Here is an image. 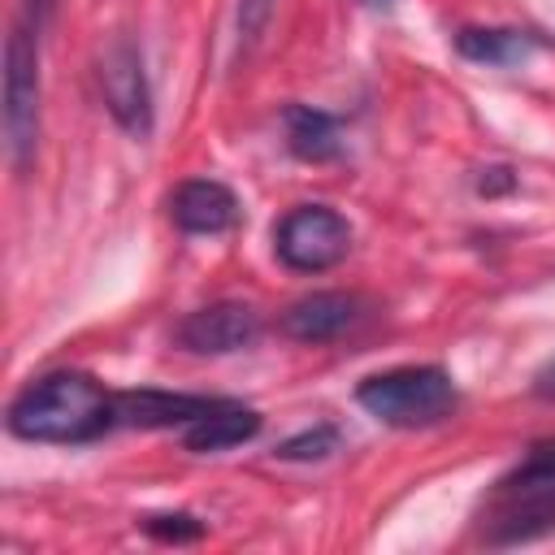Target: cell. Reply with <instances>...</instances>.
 <instances>
[{
    "label": "cell",
    "mask_w": 555,
    "mask_h": 555,
    "mask_svg": "<svg viewBox=\"0 0 555 555\" xmlns=\"http://www.w3.org/2000/svg\"><path fill=\"white\" fill-rule=\"evenodd\" d=\"M169 217L186 234H221L238 221V199L217 178H191L169 195Z\"/></svg>",
    "instance_id": "9"
},
{
    "label": "cell",
    "mask_w": 555,
    "mask_h": 555,
    "mask_svg": "<svg viewBox=\"0 0 555 555\" xmlns=\"http://www.w3.org/2000/svg\"><path fill=\"white\" fill-rule=\"evenodd\" d=\"M4 152L9 165L22 173L39 147V43L26 26H13L4 39Z\"/></svg>",
    "instance_id": "4"
},
{
    "label": "cell",
    "mask_w": 555,
    "mask_h": 555,
    "mask_svg": "<svg viewBox=\"0 0 555 555\" xmlns=\"http://www.w3.org/2000/svg\"><path fill=\"white\" fill-rule=\"evenodd\" d=\"M100 95L126 134L134 139L152 134V91H147V69H143V52L134 39L117 35L100 52Z\"/></svg>",
    "instance_id": "6"
},
{
    "label": "cell",
    "mask_w": 555,
    "mask_h": 555,
    "mask_svg": "<svg viewBox=\"0 0 555 555\" xmlns=\"http://www.w3.org/2000/svg\"><path fill=\"white\" fill-rule=\"evenodd\" d=\"M338 451V429L334 425H317L308 434H295L278 447V460H325Z\"/></svg>",
    "instance_id": "14"
},
{
    "label": "cell",
    "mask_w": 555,
    "mask_h": 555,
    "mask_svg": "<svg viewBox=\"0 0 555 555\" xmlns=\"http://www.w3.org/2000/svg\"><path fill=\"white\" fill-rule=\"evenodd\" d=\"M356 403L369 416H377L382 425L425 429V425H438L455 412L460 390H455L451 373L438 364H403V369H386V373L364 377L356 386Z\"/></svg>",
    "instance_id": "3"
},
{
    "label": "cell",
    "mask_w": 555,
    "mask_h": 555,
    "mask_svg": "<svg viewBox=\"0 0 555 555\" xmlns=\"http://www.w3.org/2000/svg\"><path fill=\"white\" fill-rule=\"evenodd\" d=\"M256 429H260V412H256V408L217 399V408L204 412L195 425H186L182 438H186L191 451L208 455V451H225V447H238V442L256 438Z\"/></svg>",
    "instance_id": "11"
},
{
    "label": "cell",
    "mask_w": 555,
    "mask_h": 555,
    "mask_svg": "<svg viewBox=\"0 0 555 555\" xmlns=\"http://www.w3.org/2000/svg\"><path fill=\"white\" fill-rule=\"evenodd\" d=\"M273 251L295 273H325L351 251V225L325 204H299L273 225Z\"/></svg>",
    "instance_id": "5"
},
{
    "label": "cell",
    "mask_w": 555,
    "mask_h": 555,
    "mask_svg": "<svg viewBox=\"0 0 555 555\" xmlns=\"http://www.w3.org/2000/svg\"><path fill=\"white\" fill-rule=\"evenodd\" d=\"M555 529V438H542L525 451V460L499 481L490 499L486 542L516 546Z\"/></svg>",
    "instance_id": "2"
},
{
    "label": "cell",
    "mask_w": 555,
    "mask_h": 555,
    "mask_svg": "<svg viewBox=\"0 0 555 555\" xmlns=\"http://www.w3.org/2000/svg\"><path fill=\"white\" fill-rule=\"evenodd\" d=\"M52 9H56V0H26V13H30V22H35V30H43V26H48Z\"/></svg>",
    "instance_id": "18"
},
{
    "label": "cell",
    "mask_w": 555,
    "mask_h": 555,
    "mask_svg": "<svg viewBox=\"0 0 555 555\" xmlns=\"http://www.w3.org/2000/svg\"><path fill=\"white\" fill-rule=\"evenodd\" d=\"M9 434L26 442H87L117 425L113 395L91 377L74 369H56L35 377L4 416Z\"/></svg>",
    "instance_id": "1"
},
{
    "label": "cell",
    "mask_w": 555,
    "mask_h": 555,
    "mask_svg": "<svg viewBox=\"0 0 555 555\" xmlns=\"http://www.w3.org/2000/svg\"><path fill=\"white\" fill-rule=\"evenodd\" d=\"M538 39L529 30H507V26H464L455 35V48L460 56L468 61H481V65H516L529 56Z\"/></svg>",
    "instance_id": "13"
},
{
    "label": "cell",
    "mask_w": 555,
    "mask_h": 555,
    "mask_svg": "<svg viewBox=\"0 0 555 555\" xmlns=\"http://www.w3.org/2000/svg\"><path fill=\"white\" fill-rule=\"evenodd\" d=\"M269 13H273V0H243V9H238V39L251 43L264 30Z\"/></svg>",
    "instance_id": "16"
},
{
    "label": "cell",
    "mask_w": 555,
    "mask_h": 555,
    "mask_svg": "<svg viewBox=\"0 0 555 555\" xmlns=\"http://www.w3.org/2000/svg\"><path fill=\"white\" fill-rule=\"evenodd\" d=\"M282 126H286V147L299 156V160H334L343 152V139H338V121L321 108H308V104H291L282 113Z\"/></svg>",
    "instance_id": "12"
},
{
    "label": "cell",
    "mask_w": 555,
    "mask_h": 555,
    "mask_svg": "<svg viewBox=\"0 0 555 555\" xmlns=\"http://www.w3.org/2000/svg\"><path fill=\"white\" fill-rule=\"evenodd\" d=\"M360 317V299L343 295V291H312L304 299H295L282 312V334L295 343H330L338 338L347 325H356Z\"/></svg>",
    "instance_id": "10"
},
{
    "label": "cell",
    "mask_w": 555,
    "mask_h": 555,
    "mask_svg": "<svg viewBox=\"0 0 555 555\" xmlns=\"http://www.w3.org/2000/svg\"><path fill=\"white\" fill-rule=\"evenodd\" d=\"M212 408H217V399H204V395H169V390L113 395V416H117V425H130V429H173V425L186 429Z\"/></svg>",
    "instance_id": "8"
},
{
    "label": "cell",
    "mask_w": 555,
    "mask_h": 555,
    "mask_svg": "<svg viewBox=\"0 0 555 555\" xmlns=\"http://www.w3.org/2000/svg\"><path fill=\"white\" fill-rule=\"evenodd\" d=\"M143 529H147L152 538H160V542H191V538L204 533V525H199L195 516H186V512H173V516H147Z\"/></svg>",
    "instance_id": "15"
},
{
    "label": "cell",
    "mask_w": 555,
    "mask_h": 555,
    "mask_svg": "<svg viewBox=\"0 0 555 555\" xmlns=\"http://www.w3.org/2000/svg\"><path fill=\"white\" fill-rule=\"evenodd\" d=\"M533 390L542 395V399H555V356L538 369V377H533Z\"/></svg>",
    "instance_id": "17"
},
{
    "label": "cell",
    "mask_w": 555,
    "mask_h": 555,
    "mask_svg": "<svg viewBox=\"0 0 555 555\" xmlns=\"http://www.w3.org/2000/svg\"><path fill=\"white\" fill-rule=\"evenodd\" d=\"M260 334V312L251 304H208V308H195L182 325H178V343L195 356H230V351H243L247 343H256Z\"/></svg>",
    "instance_id": "7"
}]
</instances>
